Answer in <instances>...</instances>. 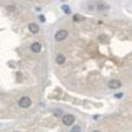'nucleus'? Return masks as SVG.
<instances>
[{
	"label": "nucleus",
	"mask_w": 132,
	"mask_h": 132,
	"mask_svg": "<svg viewBox=\"0 0 132 132\" xmlns=\"http://www.w3.org/2000/svg\"><path fill=\"white\" fill-rule=\"evenodd\" d=\"M30 104H32V100H30L29 96H22V98L19 99V106L22 108H28Z\"/></svg>",
	"instance_id": "nucleus-1"
},
{
	"label": "nucleus",
	"mask_w": 132,
	"mask_h": 132,
	"mask_svg": "<svg viewBox=\"0 0 132 132\" xmlns=\"http://www.w3.org/2000/svg\"><path fill=\"white\" fill-rule=\"evenodd\" d=\"M66 37H67V30L61 29V30H58V32L56 33V36H54V40L60 42V41H64Z\"/></svg>",
	"instance_id": "nucleus-2"
},
{
	"label": "nucleus",
	"mask_w": 132,
	"mask_h": 132,
	"mask_svg": "<svg viewBox=\"0 0 132 132\" xmlns=\"http://www.w3.org/2000/svg\"><path fill=\"white\" fill-rule=\"evenodd\" d=\"M62 123L65 124V126H71V124H74V116L67 114V115H64L62 116Z\"/></svg>",
	"instance_id": "nucleus-3"
},
{
	"label": "nucleus",
	"mask_w": 132,
	"mask_h": 132,
	"mask_svg": "<svg viewBox=\"0 0 132 132\" xmlns=\"http://www.w3.org/2000/svg\"><path fill=\"white\" fill-rule=\"evenodd\" d=\"M120 81H115V79H112V81H110L108 82V87L110 88H112V90H115V88H119L120 87Z\"/></svg>",
	"instance_id": "nucleus-4"
},
{
	"label": "nucleus",
	"mask_w": 132,
	"mask_h": 132,
	"mask_svg": "<svg viewBox=\"0 0 132 132\" xmlns=\"http://www.w3.org/2000/svg\"><path fill=\"white\" fill-rule=\"evenodd\" d=\"M30 50H32L33 53L41 52V44H40V42H33V44L30 45Z\"/></svg>",
	"instance_id": "nucleus-5"
},
{
	"label": "nucleus",
	"mask_w": 132,
	"mask_h": 132,
	"mask_svg": "<svg viewBox=\"0 0 132 132\" xmlns=\"http://www.w3.org/2000/svg\"><path fill=\"white\" fill-rule=\"evenodd\" d=\"M28 28H29V30H30L32 33H37V32H38V25L34 24V22H30V24L28 25Z\"/></svg>",
	"instance_id": "nucleus-6"
},
{
	"label": "nucleus",
	"mask_w": 132,
	"mask_h": 132,
	"mask_svg": "<svg viewBox=\"0 0 132 132\" xmlns=\"http://www.w3.org/2000/svg\"><path fill=\"white\" fill-rule=\"evenodd\" d=\"M56 62H57L58 65L64 64V62H65V56H64V54H58V56L56 57Z\"/></svg>",
	"instance_id": "nucleus-7"
},
{
	"label": "nucleus",
	"mask_w": 132,
	"mask_h": 132,
	"mask_svg": "<svg viewBox=\"0 0 132 132\" xmlns=\"http://www.w3.org/2000/svg\"><path fill=\"white\" fill-rule=\"evenodd\" d=\"M70 132H82V130H81V127L79 126H74L71 128V131Z\"/></svg>",
	"instance_id": "nucleus-8"
},
{
	"label": "nucleus",
	"mask_w": 132,
	"mask_h": 132,
	"mask_svg": "<svg viewBox=\"0 0 132 132\" xmlns=\"http://www.w3.org/2000/svg\"><path fill=\"white\" fill-rule=\"evenodd\" d=\"M73 20H74V21H81V20H82V16H81V15H74Z\"/></svg>",
	"instance_id": "nucleus-9"
},
{
	"label": "nucleus",
	"mask_w": 132,
	"mask_h": 132,
	"mask_svg": "<svg viewBox=\"0 0 132 132\" xmlns=\"http://www.w3.org/2000/svg\"><path fill=\"white\" fill-rule=\"evenodd\" d=\"M62 9H64L66 13H69V12H70V9H69V7H67V5H64V7H62Z\"/></svg>",
	"instance_id": "nucleus-10"
},
{
	"label": "nucleus",
	"mask_w": 132,
	"mask_h": 132,
	"mask_svg": "<svg viewBox=\"0 0 132 132\" xmlns=\"http://www.w3.org/2000/svg\"><path fill=\"white\" fill-rule=\"evenodd\" d=\"M40 21L44 22V21H45V17H44V16H40Z\"/></svg>",
	"instance_id": "nucleus-11"
},
{
	"label": "nucleus",
	"mask_w": 132,
	"mask_h": 132,
	"mask_svg": "<svg viewBox=\"0 0 132 132\" xmlns=\"http://www.w3.org/2000/svg\"><path fill=\"white\" fill-rule=\"evenodd\" d=\"M92 132H99V131H92Z\"/></svg>",
	"instance_id": "nucleus-12"
},
{
	"label": "nucleus",
	"mask_w": 132,
	"mask_h": 132,
	"mask_svg": "<svg viewBox=\"0 0 132 132\" xmlns=\"http://www.w3.org/2000/svg\"><path fill=\"white\" fill-rule=\"evenodd\" d=\"M15 132H19V131H15Z\"/></svg>",
	"instance_id": "nucleus-13"
}]
</instances>
